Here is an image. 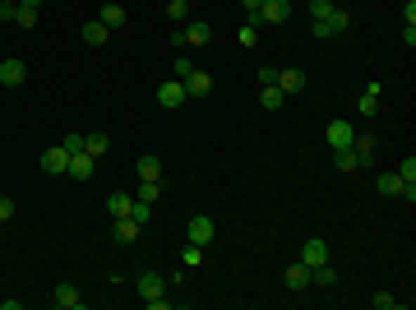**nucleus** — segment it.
<instances>
[{
    "instance_id": "nucleus-9",
    "label": "nucleus",
    "mask_w": 416,
    "mask_h": 310,
    "mask_svg": "<svg viewBox=\"0 0 416 310\" xmlns=\"http://www.w3.org/2000/svg\"><path fill=\"white\" fill-rule=\"evenodd\" d=\"M181 84H186V98H208V93H213V79H208V70H199V65L190 70Z\"/></svg>"
},
{
    "instance_id": "nucleus-8",
    "label": "nucleus",
    "mask_w": 416,
    "mask_h": 310,
    "mask_svg": "<svg viewBox=\"0 0 416 310\" xmlns=\"http://www.w3.org/2000/svg\"><path fill=\"white\" fill-rule=\"evenodd\" d=\"M93 172H98V157H93V153H84V148H79V153H70V172H65V176L93 181Z\"/></svg>"
},
{
    "instance_id": "nucleus-37",
    "label": "nucleus",
    "mask_w": 416,
    "mask_h": 310,
    "mask_svg": "<svg viewBox=\"0 0 416 310\" xmlns=\"http://www.w3.org/2000/svg\"><path fill=\"white\" fill-rule=\"evenodd\" d=\"M268 84H278V65H259V89H268Z\"/></svg>"
},
{
    "instance_id": "nucleus-2",
    "label": "nucleus",
    "mask_w": 416,
    "mask_h": 310,
    "mask_svg": "<svg viewBox=\"0 0 416 310\" xmlns=\"http://www.w3.org/2000/svg\"><path fill=\"white\" fill-rule=\"evenodd\" d=\"M42 172H46V176H65V172H70V148L65 144L42 148Z\"/></svg>"
},
{
    "instance_id": "nucleus-26",
    "label": "nucleus",
    "mask_w": 416,
    "mask_h": 310,
    "mask_svg": "<svg viewBox=\"0 0 416 310\" xmlns=\"http://www.w3.org/2000/svg\"><path fill=\"white\" fill-rule=\"evenodd\" d=\"M181 264H186V269H199V264H204V245L186 241V250H181Z\"/></svg>"
},
{
    "instance_id": "nucleus-10",
    "label": "nucleus",
    "mask_w": 416,
    "mask_h": 310,
    "mask_svg": "<svg viewBox=\"0 0 416 310\" xmlns=\"http://www.w3.org/2000/svg\"><path fill=\"white\" fill-rule=\"evenodd\" d=\"M51 301H56V310H84V297H79L74 283H56Z\"/></svg>"
},
{
    "instance_id": "nucleus-32",
    "label": "nucleus",
    "mask_w": 416,
    "mask_h": 310,
    "mask_svg": "<svg viewBox=\"0 0 416 310\" xmlns=\"http://www.w3.org/2000/svg\"><path fill=\"white\" fill-rule=\"evenodd\" d=\"M370 306H375V310H398L403 301H398L394 292H375V297H370Z\"/></svg>"
},
{
    "instance_id": "nucleus-7",
    "label": "nucleus",
    "mask_w": 416,
    "mask_h": 310,
    "mask_svg": "<svg viewBox=\"0 0 416 310\" xmlns=\"http://www.w3.org/2000/svg\"><path fill=\"white\" fill-rule=\"evenodd\" d=\"M324 139H329V148H351V139H356V125H351V121H329Z\"/></svg>"
},
{
    "instance_id": "nucleus-23",
    "label": "nucleus",
    "mask_w": 416,
    "mask_h": 310,
    "mask_svg": "<svg viewBox=\"0 0 416 310\" xmlns=\"http://www.w3.org/2000/svg\"><path fill=\"white\" fill-rule=\"evenodd\" d=\"M310 288H338V269H333V264L310 269Z\"/></svg>"
},
{
    "instance_id": "nucleus-40",
    "label": "nucleus",
    "mask_w": 416,
    "mask_h": 310,
    "mask_svg": "<svg viewBox=\"0 0 416 310\" xmlns=\"http://www.w3.org/2000/svg\"><path fill=\"white\" fill-rule=\"evenodd\" d=\"M14 218V200L10 195H0V222H10Z\"/></svg>"
},
{
    "instance_id": "nucleus-29",
    "label": "nucleus",
    "mask_w": 416,
    "mask_h": 310,
    "mask_svg": "<svg viewBox=\"0 0 416 310\" xmlns=\"http://www.w3.org/2000/svg\"><path fill=\"white\" fill-rule=\"evenodd\" d=\"M14 28H23V33H33V28H37V10L19 5V14H14Z\"/></svg>"
},
{
    "instance_id": "nucleus-24",
    "label": "nucleus",
    "mask_w": 416,
    "mask_h": 310,
    "mask_svg": "<svg viewBox=\"0 0 416 310\" xmlns=\"http://www.w3.org/2000/svg\"><path fill=\"white\" fill-rule=\"evenodd\" d=\"M282 102H287V93L278 89V84H268V89H259V107H264V111H282Z\"/></svg>"
},
{
    "instance_id": "nucleus-41",
    "label": "nucleus",
    "mask_w": 416,
    "mask_h": 310,
    "mask_svg": "<svg viewBox=\"0 0 416 310\" xmlns=\"http://www.w3.org/2000/svg\"><path fill=\"white\" fill-rule=\"evenodd\" d=\"M60 144H65L70 153H79V148H84V134H65V139H60Z\"/></svg>"
},
{
    "instance_id": "nucleus-33",
    "label": "nucleus",
    "mask_w": 416,
    "mask_h": 310,
    "mask_svg": "<svg viewBox=\"0 0 416 310\" xmlns=\"http://www.w3.org/2000/svg\"><path fill=\"white\" fill-rule=\"evenodd\" d=\"M236 42H241V46H254V42H259V23H241Z\"/></svg>"
},
{
    "instance_id": "nucleus-12",
    "label": "nucleus",
    "mask_w": 416,
    "mask_h": 310,
    "mask_svg": "<svg viewBox=\"0 0 416 310\" xmlns=\"http://www.w3.org/2000/svg\"><path fill=\"white\" fill-rule=\"evenodd\" d=\"M139 297H143V306H153V301H162V297H167V278H157V273H143V278H139Z\"/></svg>"
},
{
    "instance_id": "nucleus-39",
    "label": "nucleus",
    "mask_w": 416,
    "mask_h": 310,
    "mask_svg": "<svg viewBox=\"0 0 416 310\" xmlns=\"http://www.w3.org/2000/svg\"><path fill=\"white\" fill-rule=\"evenodd\" d=\"M190 70H195V65H190V60H186V51H181V56H176V70H171V75H176V79H186Z\"/></svg>"
},
{
    "instance_id": "nucleus-4",
    "label": "nucleus",
    "mask_w": 416,
    "mask_h": 310,
    "mask_svg": "<svg viewBox=\"0 0 416 310\" xmlns=\"http://www.w3.org/2000/svg\"><path fill=\"white\" fill-rule=\"evenodd\" d=\"M301 264H306V269L329 264V241H324V236H310V241L301 245Z\"/></svg>"
},
{
    "instance_id": "nucleus-21",
    "label": "nucleus",
    "mask_w": 416,
    "mask_h": 310,
    "mask_svg": "<svg viewBox=\"0 0 416 310\" xmlns=\"http://www.w3.org/2000/svg\"><path fill=\"white\" fill-rule=\"evenodd\" d=\"M130 204H134V195H121V190H111V195H107V213H111V218H130Z\"/></svg>"
},
{
    "instance_id": "nucleus-5",
    "label": "nucleus",
    "mask_w": 416,
    "mask_h": 310,
    "mask_svg": "<svg viewBox=\"0 0 416 310\" xmlns=\"http://www.w3.org/2000/svg\"><path fill=\"white\" fill-rule=\"evenodd\" d=\"M213 236H218V227H213V218H208V213L190 218V227H186V241H195V245H208Z\"/></svg>"
},
{
    "instance_id": "nucleus-1",
    "label": "nucleus",
    "mask_w": 416,
    "mask_h": 310,
    "mask_svg": "<svg viewBox=\"0 0 416 310\" xmlns=\"http://www.w3.org/2000/svg\"><path fill=\"white\" fill-rule=\"evenodd\" d=\"M375 190H379V195H403L407 204L416 200V186H407L398 172H379V176H375Z\"/></svg>"
},
{
    "instance_id": "nucleus-14",
    "label": "nucleus",
    "mask_w": 416,
    "mask_h": 310,
    "mask_svg": "<svg viewBox=\"0 0 416 310\" xmlns=\"http://www.w3.org/2000/svg\"><path fill=\"white\" fill-rule=\"evenodd\" d=\"M351 153H356V162H361V167H370V162H375V153H379L375 134H356V139H351Z\"/></svg>"
},
{
    "instance_id": "nucleus-25",
    "label": "nucleus",
    "mask_w": 416,
    "mask_h": 310,
    "mask_svg": "<svg viewBox=\"0 0 416 310\" xmlns=\"http://www.w3.org/2000/svg\"><path fill=\"white\" fill-rule=\"evenodd\" d=\"M84 153L107 157V153H111V139H107V134H84Z\"/></svg>"
},
{
    "instance_id": "nucleus-13",
    "label": "nucleus",
    "mask_w": 416,
    "mask_h": 310,
    "mask_svg": "<svg viewBox=\"0 0 416 310\" xmlns=\"http://www.w3.org/2000/svg\"><path fill=\"white\" fill-rule=\"evenodd\" d=\"M181 33H186V46H208V37H213V23L190 19V23H181Z\"/></svg>"
},
{
    "instance_id": "nucleus-18",
    "label": "nucleus",
    "mask_w": 416,
    "mask_h": 310,
    "mask_svg": "<svg viewBox=\"0 0 416 310\" xmlns=\"http://www.w3.org/2000/svg\"><path fill=\"white\" fill-rule=\"evenodd\" d=\"M134 172H139V181H162V157L143 153L139 162H134Z\"/></svg>"
},
{
    "instance_id": "nucleus-35",
    "label": "nucleus",
    "mask_w": 416,
    "mask_h": 310,
    "mask_svg": "<svg viewBox=\"0 0 416 310\" xmlns=\"http://www.w3.org/2000/svg\"><path fill=\"white\" fill-rule=\"evenodd\" d=\"M130 218H134V222H139V227H143V222L153 218V204H143V200H134V204H130Z\"/></svg>"
},
{
    "instance_id": "nucleus-34",
    "label": "nucleus",
    "mask_w": 416,
    "mask_h": 310,
    "mask_svg": "<svg viewBox=\"0 0 416 310\" xmlns=\"http://www.w3.org/2000/svg\"><path fill=\"white\" fill-rule=\"evenodd\" d=\"M398 176H403L407 186H416V157H412V153H407L403 162H398Z\"/></svg>"
},
{
    "instance_id": "nucleus-28",
    "label": "nucleus",
    "mask_w": 416,
    "mask_h": 310,
    "mask_svg": "<svg viewBox=\"0 0 416 310\" xmlns=\"http://www.w3.org/2000/svg\"><path fill=\"white\" fill-rule=\"evenodd\" d=\"M333 10H338V5H333V0H310V19H315V23L333 19Z\"/></svg>"
},
{
    "instance_id": "nucleus-20",
    "label": "nucleus",
    "mask_w": 416,
    "mask_h": 310,
    "mask_svg": "<svg viewBox=\"0 0 416 310\" xmlns=\"http://www.w3.org/2000/svg\"><path fill=\"white\" fill-rule=\"evenodd\" d=\"M356 111H361V116H379V84L361 89V98H356Z\"/></svg>"
},
{
    "instance_id": "nucleus-3",
    "label": "nucleus",
    "mask_w": 416,
    "mask_h": 310,
    "mask_svg": "<svg viewBox=\"0 0 416 310\" xmlns=\"http://www.w3.org/2000/svg\"><path fill=\"white\" fill-rule=\"evenodd\" d=\"M157 107H167V111L186 107V84H181V79H167V84H157Z\"/></svg>"
},
{
    "instance_id": "nucleus-6",
    "label": "nucleus",
    "mask_w": 416,
    "mask_h": 310,
    "mask_svg": "<svg viewBox=\"0 0 416 310\" xmlns=\"http://www.w3.org/2000/svg\"><path fill=\"white\" fill-rule=\"evenodd\" d=\"M23 79H28V65H23L19 56H10V60H0V89H19Z\"/></svg>"
},
{
    "instance_id": "nucleus-42",
    "label": "nucleus",
    "mask_w": 416,
    "mask_h": 310,
    "mask_svg": "<svg viewBox=\"0 0 416 310\" xmlns=\"http://www.w3.org/2000/svg\"><path fill=\"white\" fill-rule=\"evenodd\" d=\"M19 5H28V10H37V5H42V0H19Z\"/></svg>"
},
{
    "instance_id": "nucleus-17",
    "label": "nucleus",
    "mask_w": 416,
    "mask_h": 310,
    "mask_svg": "<svg viewBox=\"0 0 416 310\" xmlns=\"http://www.w3.org/2000/svg\"><path fill=\"white\" fill-rule=\"evenodd\" d=\"M278 89H282L287 98H296V93H306V75H301V70H278Z\"/></svg>"
},
{
    "instance_id": "nucleus-19",
    "label": "nucleus",
    "mask_w": 416,
    "mask_h": 310,
    "mask_svg": "<svg viewBox=\"0 0 416 310\" xmlns=\"http://www.w3.org/2000/svg\"><path fill=\"white\" fill-rule=\"evenodd\" d=\"M111 236H116L121 245H130L134 236H139V222L134 218H111Z\"/></svg>"
},
{
    "instance_id": "nucleus-16",
    "label": "nucleus",
    "mask_w": 416,
    "mask_h": 310,
    "mask_svg": "<svg viewBox=\"0 0 416 310\" xmlns=\"http://www.w3.org/2000/svg\"><path fill=\"white\" fill-rule=\"evenodd\" d=\"M282 283H287V288H292V292H310V269L301 264V259H296V264H287Z\"/></svg>"
},
{
    "instance_id": "nucleus-27",
    "label": "nucleus",
    "mask_w": 416,
    "mask_h": 310,
    "mask_svg": "<svg viewBox=\"0 0 416 310\" xmlns=\"http://www.w3.org/2000/svg\"><path fill=\"white\" fill-rule=\"evenodd\" d=\"M157 195H162V181H139V190H134V200H143V204H153Z\"/></svg>"
},
{
    "instance_id": "nucleus-22",
    "label": "nucleus",
    "mask_w": 416,
    "mask_h": 310,
    "mask_svg": "<svg viewBox=\"0 0 416 310\" xmlns=\"http://www.w3.org/2000/svg\"><path fill=\"white\" fill-rule=\"evenodd\" d=\"M102 23H107L111 33H116V28H125V5H116V0H107V5H102V14H98Z\"/></svg>"
},
{
    "instance_id": "nucleus-31",
    "label": "nucleus",
    "mask_w": 416,
    "mask_h": 310,
    "mask_svg": "<svg viewBox=\"0 0 416 310\" xmlns=\"http://www.w3.org/2000/svg\"><path fill=\"white\" fill-rule=\"evenodd\" d=\"M167 19H171V23H186L190 19V0H171V5H167Z\"/></svg>"
},
{
    "instance_id": "nucleus-30",
    "label": "nucleus",
    "mask_w": 416,
    "mask_h": 310,
    "mask_svg": "<svg viewBox=\"0 0 416 310\" xmlns=\"http://www.w3.org/2000/svg\"><path fill=\"white\" fill-rule=\"evenodd\" d=\"M333 162H338V172H356V153H351V148H333Z\"/></svg>"
},
{
    "instance_id": "nucleus-11",
    "label": "nucleus",
    "mask_w": 416,
    "mask_h": 310,
    "mask_svg": "<svg viewBox=\"0 0 416 310\" xmlns=\"http://www.w3.org/2000/svg\"><path fill=\"white\" fill-rule=\"evenodd\" d=\"M292 19V0H264L259 5V23H287Z\"/></svg>"
},
{
    "instance_id": "nucleus-36",
    "label": "nucleus",
    "mask_w": 416,
    "mask_h": 310,
    "mask_svg": "<svg viewBox=\"0 0 416 310\" xmlns=\"http://www.w3.org/2000/svg\"><path fill=\"white\" fill-rule=\"evenodd\" d=\"M259 5H264V0H241V10H245V23H259Z\"/></svg>"
},
{
    "instance_id": "nucleus-38",
    "label": "nucleus",
    "mask_w": 416,
    "mask_h": 310,
    "mask_svg": "<svg viewBox=\"0 0 416 310\" xmlns=\"http://www.w3.org/2000/svg\"><path fill=\"white\" fill-rule=\"evenodd\" d=\"M14 14H19V5H14V0H0V23H14Z\"/></svg>"
},
{
    "instance_id": "nucleus-43",
    "label": "nucleus",
    "mask_w": 416,
    "mask_h": 310,
    "mask_svg": "<svg viewBox=\"0 0 416 310\" xmlns=\"http://www.w3.org/2000/svg\"><path fill=\"white\" fill-rule=\"evenodd\" d=\"M14 5H19V0H14Z\"/></svg>"
},
{
    "instance_id": "nucleus-15",
    "label": "nucleus",
    "mask_w": 416,
    "mask_h": 310,
    "mask_svg": "<svg viewBox=\"0 0 416 310\" xmlns=\"http://www.w3.org/2000/svg\"><path fill=\"white\" fill-rule=\"evenodd\" d=\"M79 37H84L88 46H107L111 42V28L102 19H93V23H84V28H79Z\"/></svg>"
}]
</instances>
